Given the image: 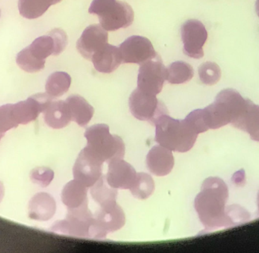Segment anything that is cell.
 Here are the masks:
<instances>
[{
    "label": "cell",
    "mask_w": 259,
    "mask_h": 253,
    "mask_svg": "<svg viewBox=\"0 0 259 253\" xmlns=\"http://www.w3.org/2000/svg\"><path fill=\"white\" fill-rule=\"evenodd\" d=\"M228 196V186L223 180L211 177L204 181L201 191L195 199L194 207L205 231H214L236 223L234 213L227 208Z\"/></svg>",
    "instance_id": "1"
},
{
    "label": "cell",
    "mask_w": 259,
    "mask_h": 253,
    "mask_svg": "<svg viewBox=\"0 0 259 253\" xmlns=\"http://www.w3.org/2000/svg\"><path fill=\"white\" fill-rule=\"evenodd\" d=\"M154 125L155 141L174 152H188L194 146L199 135L185 119H175L168 114L158 118Z\"/></svg>",
    "instance_id": "2"
},
{
    "label": "cell",
    "mask_w": 259,
    "mask_h": 253,
    "mask_svg": "<svg viewBox=\"0 0 259 253\" xmlns=\"http://www.w3.org/2000/svg\"><path fill=\"white\" fill-rule=\"evenodd\" d=\"M249 100L234 89L221 91L214 103L202 109L204 121L208 130L219 129L232 124L243 113Z\"/></svg>",
    "instance_id": "3"
},
{
    "label": "cell",
    "mask_w": 259,
    "mask_h": 253,
    "mask_svg": "<svg viewBox=\"0 0 259 253\" xmlns=\"http://www.w3.org/2000/svg\"><path fill=\"white\" fill-rule=\"evenodd\" d=\"M88 144L86 149L103 162L123 158L125 145L121 137L111 134L107 124H97L90 126L84 134Z\"/></svg>",
    "instance_id": "4"
},
{
    "label": "cell",
    "mask_w": 259,
    "mask_h": 253,
    "mask_svg": "<svg viewBox=\"0 0 259 253\" xmlns=\"http://www.w3.org/2000/svg\"><path fill=\"white\" fill-rule=\"evenodd\" d=\"M89 13L97 15L100 25L107 31L127 28L134 22L132 8L128 3L120 0H94Z\"/></svg>",
    "instance_id": "5"
},
{
    "label": "cell",
    "mask_w": 259,
    "mask_h": 253,
    "mask_svg": "<svg viewBox=\"0 0 259 253\" xmlns=\"http://www.w3.org/2000/svg\"><path fill=\"white\" fill-rule=\"evenodd\" d=\"M129 108L136 118L140 121H149L152 124L160 117L168 114L167 108L157 99L156 95L143 92L138 88L130 96Z\"/></svg>",
    "instance_id": "6"
},
{
    "label": "cell",
    "mask_w": 259,
    "mask_h": 253,
    "mask_svg": "<svg viewBox=\"0 0 259 253\" xmlns=\"http://www.w3.org/2000/svg\"><path fill=\"white\" fill-rule=\"evenodd\" d=\"M167 80V68L161 56H156L140 65L137 78V88L143 92L158 95Z\"/></svg>",
    "instance_id": "7"
},
{
    "label": "cell",
    "mask_w": 259,
    "mask_h": 253,
    "mask_svg": "<svg viewBox=\"0 0 259 253\" xmlns=\"http://www.w3.org/2000/svg\"><path fill=\"white\" fill-rule=\"evenodd\" d=\"M125 222L124 211L117 202L100 206V209L94 215L91 237L103 238L122 228Z\"/></svg>",
    "instance_id": "8"
},
{
    "label": "cell",
    "mask_w": 259,
    "mask_h": 253,
    "mask_svg": "<svg viewBox=\"0 0 259 253\" xmlns=\"http://www.w3.org/2000/svg\"><path fill=\"white\" fill-rule=\"evenodd\" d=\"M93 224L94 215L88 208V205H85L75 209H68L67 217L57 222L53 230L75 237H91Z\"/></svg>",
    "instance_id": "9"
},
{
    "label": "cell",
    "mask_w": 259,
    "mask_h": 253,
    "mask_svg": "<svg viewBox=\"0 0 259 253\" xmlns=\"http://www.w3.org/2000/svg\"><path fill=\"white\" fill-rule=\"evenodd\" d=\"M181 37L184 44V54L195 59L204 56L203 47L208 39L205 25L199 20L190 19L181 27Z\"/></svg>",
    "instance_id": "10"
},
{
    "label": "cell",
    "mask_w": 259,
    "mask_h": 253,
    "mask_svg": "<svg viewBox=\"0 0 259 253\" xmlns=\"http://www.w3.org/2000/svg\"><path fill=\"white\" fill-rule=\"evenodd\" d=\"M103 163L84 148L73 167L74 179L85 187H93L103 176Z\"/></svg>",
    "instance_id": "11"
},
{
    "label": "cell",
    "mask_w": 259,
    "mask_h": 253,
    "mask_svg": "<svg viewBox=\"0 0 259 253\" xmlns=\"http://www.w3.org/2000/svg\"><path fill=\"white\" fill-rule=\"evenodd\" d=\"M122 63L141 65L156 56L152 43L141 36H131L119 47Z\"/></svg>",
    "instance_id": "12"
},
{
    "label": "cell",
    "mask_w": 259,
    "mask_h": 253,
    "mask_svg": "<svg viewBox=\"0 0 259 253\" xmlns=\"http://www.w3.org/2000/svg\"><path fill=\"white\" fill-rule=\"evenodd\" d=\"M109 35L100 24L88 26L77 42V50L86 59H92L96 52L108 44Z\"/></svg>",
    "instance_id": "13"
},
{
    "label": "cell",
    "mask_w": 259,
    "mask_h": 253,
    "mask_svg": "<svg viewBox=\"0 0 259 253\" xmlns=\"http://www.w3.org/2000/svg\"><path fill=\"white\" fill-rule=\"evenodd\" d=\"M134 167L122 158L114 159L109 162L106 179L113 188L131 190L137 178Z\"/></svg>",
    "instance_id": "14"
},
{
    "label": "cell",
    "mask_w": 259,
    "mask_h": 253,
    "mask_svg": "<svg viewBox=\"0 0 259 253\" xmlns=\"http://www.w3.org/2000/svg\"><path fill=\"white\" fill-rule=\"evenodd\" d=\"M146 166L151 173L158 177L166 176L170 173L175 165L172 151L162 146H155L148 152Z\"/></svg>",
    "instance_id": "15"
},
{
    "label": "cell",
    "mask_w": 259,
    "mask_h": 253,
    "mask_svg": "<svg viewBox=\"0 0 259 253\" xmlns=\"http://www.w3.org/2000/svg\"><path fill=\"white\" fill-rule=\"evenodd\" d=\"M91 60L95 69L104 74L113 72L122 63L119 47L109 44L96 52Z\"/></svg>",
    "instance_id": "16"
},
{
    "label": "cell",
    "mask_w": 259,
    "mask_h": 253,
    "mask_svg": "<svg viewBox=\"0 0 259 253\" xmlns=\"http://www.w3.org/2000/svg\"><path fill=\"white\" fill-rule=\"evenodd\" d=\"M28 208L30 219L39 222H47L51 219L56 213V201L49 193H37L32 198Z\"/></svg>",
    "instance_id": "17"
},
{
    "label": "cell",
    "mask_w": 259,
    "mask_h": 253,
    "mask_svg": "<svg viewBox=\"0 0 259 253\" xmlns=\"http://www.w3.org/2000/svg\"><path fill=\"white\" fill-rule=\"evenodd\" d=\"M231 124L248 133L252 140L259 142V106L249 100L242 115Z\"/></svg>",
    "instance_id": "18"
},
{
    "label": "cell",
    "mask_w": 259,
    "mask_h": 253,
    "mask_svg": "<svg viewBox=\"0 0 259 253\" xmlns=\"http://www.w3.org/2000/svg\"><path fill=\"white\" fill-rule=\"evenodd\" d=\"M88 187L75 179L68 182L62 192V201L68 209L88 205Z\"/></svg>",
    "instance_id": "19"
},
{
    "label": "cell",
    "mask_w": 259,
    "mask_h": 253,
    "mask_svg": "<svg viewBox=\"0 0 259 253\" xmlns=\"http://www.w3.org/2000/svg\"><path fill=\"white\" fill-rule=\"evenodd\" d=\"M44 113L46 124L53 129H62L71 121L68 105L62 100H53Z\"/></svg>",
    "instance_id": "20"
},
{
    "label": "cell",
    "mask_w": 259,
    "mask_h": 253,
    "mask_svg": "<svg viewBox=\"0 0 259 253\" xmlns=\"http://www.w3.org/2000/svg\"><path fill=\"white\" fill-rule=\"evenodd\" d=\"M65 102L71 114V121L81 126H86L92 119L94 109L81 96H70Z\"/></svg>",
    "instance_id": "21"
},
{
    "label": "cell",
    "mask_w": 259,
    "mask_h": 253,
    "mask_svg": "<svg viewBox=\"0 0 259 253\" xmlns=\"http://www.w3.org/2000/svg\"><path fill=\"white\" fill-rule=\"evenodd\" d=\"M71 77L68 73L57 71L53 73L47 78L46 83V92L53 99L62 97L69 90Z\"/></svg>",
    "instance_id": "22"
},
{
    "label": "cell",
    "mask_w": 259,
    "mask_h": 253,
    "mask_svg": "<svg viewBox=\"0 0 259 253\" xmlns=\"http://www.w3.org/2000/svg\"><path fill=\"white\" fill-rule=\"evenodd\" d=\"M32 56L40 62H46L50 56H56V44L51 35L39 36L27 47Z\"/></svg>",
    "instance_id": "23"
},
{
    "label": "cell",
    "mask_w": 259,
    "mask_h": 253,
    "mask_svg": "<svg viewBox=\"0 0 259 253\" xmlns=\"http://www.w3.org/2000/svg\"><path fill=\"white\" fill-rule=\"evenodd\" d=\"M53 0H18L20 15L27 19H36L53 6Z\"/></svg>",
    "instance_id": "24"
},
{
    "label": "cell",
    "mask_w": 259,
    "mask_h": 253,
    "mask_svg": "<svg viewBox=\"0 0 259 253\" xmlns=\"http://www.w3.org/2000/svg\"><path fill=\"white\" fill-rule=\"evenodd\" d=\"M91 187L92 197L100 206L116 202V198L118 196L117 189L113 188L108 184L106 176L103 175Z\"/></svg>",
    "instance_id": "25"
},
{
    "label": "cell",
    "mask_w": 259,
    "mask_h": 253,
    "mask_svg": "<svg viewBox=\"0 0 259 253\" xmlns=\"http://www.w3.org/2000/svg\"><path fill=\"white\" fill-rule=\"evenodd\" d=\"M194 76V70L190 64L179 61L167 68V80L171 85H181L190 81Z\"/></svg>",
    "instance_id": "26"
},
{
    "label": "cell",
    "mask_w": 259,
    "mask_h": 253,
    "mask_svg": "<svg viewBox=\"0 0 259 253\" xmlns=\"http://www.w3.org/2000/svg\"><path fill=\"white\" fill-rule=\"evenodd\" d=\"M155 190V182L150 175L146 173H137V178L131 192L134 197L146 199L150 197Z\"/></svg>",
    "instance_id": "27"
},
{
    "label": "cell",
    "mask_w": 259,
    "mask_h": 253,
    "mask_svg": "<svg viewBox=\"0 0 259 253\" xmlns=\"http://www.w3.org/2000/svg\"><path fill=\"white\" fill-rule=\"evenodd\" d=\"M16 62L21 69L28 73L38 72L45 68L46 62H40L32 56L27 47L18 53Z\"/></svg>",
    "instance_id": "28"
},
{
    "label": "cell",
    "mask_w": 259,
    "mask_h": 253,
    "mask_svg": "<svg viewBox=\"0 0 259 253\" xmlns=\"http://www.w3.org/2000/svg\"><path fill=\"white\" fill-rule=\"evenodd\" d=\"M198 72L201 82L208 86L216 85L222 77L220 67L215 62H204L199 66Z\"/></svg>",
    "instance_id": "29"
},
{
    "label": "cell",
    "mask_w": 259,
    "mask_h": 253,
    "mask_svg": "<svg viewBox=\"0 0 259 253\" xmlns=\"http://www.w3.org/2000/svg\"><path fill=\"white\" fill-rule=\"evenodd\" d=\"M30 178L34 184L42 187H47L54 178V172L50 167H36L32 171Z\"/></svg>",
    "instance_id": "30"
},
{
    "label": "cell",
    "mask_w": 259,
    "mask_h": 253,
    "mask_svg": "<svg viewBox=\"0 0 259 253\" xmlns=\"http://www.w3.org/2000/svg\"><path fill=\"white\" fill-rule=\"evenodd\" d=\"M185 121L198 134L205 132L208 130V126L204 121L202 109H196L190 112L185 118Z\"/></svg>",
    "instance_id": "31"
},
{
    "label": "cell",
    "mask_w": 259,
    "mask_h": 253,
    "mask_svg": "<svg viewBox=\"0 0 259 253\" xmlns=\"http://www.w3.org/2000/svg\"><path fill=\"white\" fill-rule=\"evenodd\" d=\"M49 34L53 36L56 44V56L60 55L68 45V36L62 29L55 28L49 32Z\"/></svg>",
    "instance_id": "32"
},
{
    "label": "cell",
    "mask_w": 259,
    "mask_h": 253,
    "mask_svg": "<svg viewBox=\"0 0 259 253\" xmlns=\"http://www.w3.org/2000/svg\"><path fill=\"white\" fill-rule=\"evenodd\" d=\"M255 11H256L257 15L259 17V0H257L255 3Z\"/></svg>",
    "instance_id": "33"
},
{
    "label": "cell",
    "mask_w": 259,
    "mask_h": 253,
    "mask_svg": "<svg viewBox=\"0 0 259 253\" xmlns=\"http://www.w3.org/2000/svg\"><path fill=\"white\" fill-rule=\"evenodd\" d=\"M62 0H53V5L57 4V3H60Z\"/></svg>",
    "instance_id": "34"
},
{
    "label": "cell",
    "mask_w": 259,
    "mask_h": 253,
    "mask_svg": "<svg viewBox=\"0 0 259 253\" xmlns=\"http://www.w3.org/2000/svg\"><path fill=\"white\" fill-rule=\"evenodd\" d=\"M258 215H259V192L258 194Z\"/></svg>",
    "instance_id": "35"
},
{
    "label": "cell",
    "mask_w": 259,
    "mask_h": 253,
    "mask_svg": "<svg viewBox=\"0 0 259 253\" xmlns=\"http://www.w3.org/2000/svg\"><path fill=\"white\" fill-rule=\"evenodd\" d=\"M2 187H1V186H0V196H2V195H3V193H2Z\"/></svg>",
    "instance_id": "36"
},
{
    "label": "cell",
    "mask_w": 259,
    "mask_h": 253,
    "mask_svg": "<svg viewBox=\"0 0 259 253\" xmlns=\"http://www.w3.org/2000/svg\"><path fill=\"white\" fill-rule=\"evenodd\" d=\"M0 16H1V10H0Z\"/></svg>",
    "instance_id": "37"
}]
</instances>
